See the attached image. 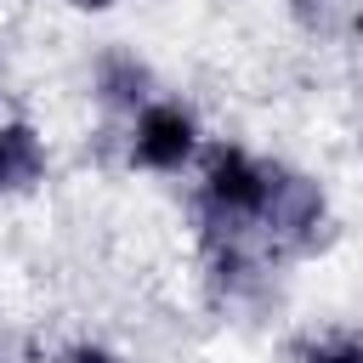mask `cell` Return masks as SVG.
<instances>
[{
  "mask_svg": "<svg viewBox=\"0 0 363 363\" xmlns=\"http://www.w3.org/2000/svg\"><path fill=\"white\" fill-rule=\"evenodd\" d=\"M193 147H199V125H193V113H187L182 102H147V108L136 113L130 159H136L142 170L170 176V170H182V164L193 159Z\"/></svg>",
  "mask_w": 363,
  "mask_h": 363,
  "instance_id": "cell-1",
  "label": "cell"
},
{
  "mask_svg": "<svg viewBox=\"0 0 363 363\" xmlns=\"http://www.w3.org/2000/svg\"><path fill=\"white\" fill-rule=\"evenodd\" d=\"M45 176V147L28 125H0V193L34 187Z\"/></svg>",
  "mask_w": 363,
  "mask_h": 363,
  "instance_id": "cell-2",
  "label": "cell"
},
{
  "mask_svg": "<svg viewBox=\"0 0 363 363\" xmlns=\"http://www.w3.org/2000/svg\"><path fill=\"white\" fill-rule=\"evenodd\" d=\"M301 28L318 40H352L363 28V0H289Z\"/></svg>",
  "mask_w": 363,
  "mask_h": 363,
  "instance_id": "cell-3",
  "label": "cell"
},
{
  "mask_svg": "<svg viewBox=\"0 0 363 363\" xmlns=\"http://www.w3.org/2000/svg\"><path fill=\"white\" fill-rule=\"evenodd\" d=\"M102 96L136 108V102L147 96V68H142L136 57H108V62H102Z\"/></svg>",
  "mask_w": 363,
  "mask_h": 363,
  "instance_id": "cell-4",
  "label": "cell"
},
{
  "mask_svg": "<svg viewBox=\"0 0 363 363\" xmlns=\"http://www.w3.org/2000/svg\"><path fill=\"white\" fill-rule=\"evenodd\" d=\"M301 363H363V335H329L301 352Z\"/></svg>",
  "mask_w": 363,
  "mask_h": 363,
  "instance_id": "cell-5",
  "label": "cell"
},
{
  "mask_svg": "<svg viewBox=\"0 0 363 363\" xmlns=\"http://www.w3.org/2000/svg\"><path fill=\"white\" fill-rule=\"evenodd\" d=\"M62 363H119V357H113L108 346H91V340H85V346H74V352H68Z\"/></svg>",
  "mask_w": 363,
  "mask_h": 363,
  "instance_id": "cell-6",
  "label": "cell"
},
{
  "mask_svg": "<svg viewBox=\"0 0 363 363\" xmlns=\"http://www.w3.org/2000/svg\"><path fill=\"white\" fill-rule=\"evenodd\" d=\"M74 6H79V11H108L113 0H74Z\"/></svg>",
  "mask_w": 363,
  "mask_h": 363,
  "instance_id": "cell-7",
  "label": "cell"
}]
</instances>
